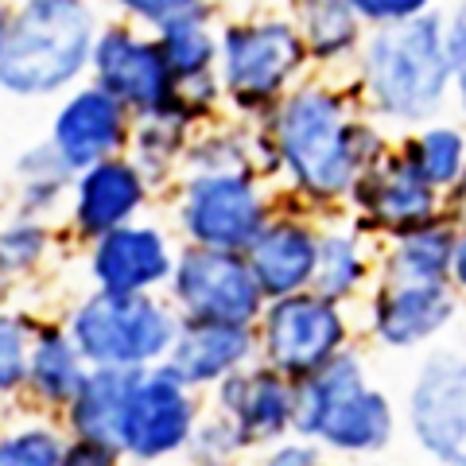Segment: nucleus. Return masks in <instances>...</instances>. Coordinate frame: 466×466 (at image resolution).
Listing matches in <instances>:
<instances>
[{"instance_id":"nucleus-1","label":"nucleus","mask_w":466,"mask_h":466,"mask_svg":"<svg viewBox=\"0 0 466 466\" xmlns=\"http://www.w3.org/2000/svg\"><path fill=\"white\" fill-rule=\"evenodd\" d=\"M260 125L276 144L288 191L311 210L342 207L358 175L397 144L339 78H303Z\"/></svg>"},{"instance_id":"nucleus-5","label":"nucleus","mask_w":466,"mask_h":466,"mask_svg":"<svg viewBox=\"0 0 466 466\" xmlns=\"http://www.w3.org/2000/svg\"><path fill=\"white\" fill-rule=\"evenodd\" d=\"M179 319L144 291H97L70 315V339L90 366L144 370L164 358Z\"/></svg>"},{"instance_id":"nucleus-35","label":"nucleus","mask_w":466,"mask_h":466,"mask_svg":"<svg viewBox=\"0 0 466 466\" xmlns=\"http://www.w3.org/2000/svg\"><path fill=\"white\" fill-rule=\"evenodd\" d=\"M195 5H202V0H109V8L116 16L148 27V32H156L159 24H167L171 16H179V12L195 8Z\"/></svg>"},{"instance_id":"nucleus-20","label":"nucleus","mask_w":466,"mask_h":466,"mask_svg":"<svg viewBox=\"0 0 466 466\" xmlns=\"http://www.w3.org/2000/svg\"><path fill=\"white\" fill-rule=\"evenodd\" d=\"M171 249L156 226H116L94 241L90 272L101 291H148L171 276Z\"/></svg>"},{"instance_id":"nucleus-19","label":"nucleus","mask_w":466,"mask_h":466,"mask_svg":"<svg viewBox=\"0 0 466 466\" xmlns=\"http://www.w3.org/2000/svg\"><path fill=\"white\" fill-rule=\"evenodd\" d=\"M392 435H397V408H392L389 392L361 381L342 389L327 404L315 443L323 451H334V455L361 459V455L385 451L392 443Z\"/></svg>"},{"instance_id":"nucleus-12","label":"nucleus","mask_w":466,"mask_h":466,"mask_svg":"<svg viewBox=\"0 0 466 466\" xmlns=\"http://www.w3.org/2000/svg\"><path fill=\"white\" fill-rule=\"evenodd\" d=\"M187 389L191 385L167 361L137 370L121 412V455L137 462H156L191 443L195 400Z\"/></svg>"},{"instance_id":"nucleus-25","label":"nucleus","mask_w":466,"mask_h":466,"mask_svg":"<svg viewBox=\"0 0 466 466\" xmlns=\"http://www.w3.org/2000/svg\"><path fill=\"white\" fill-rule=\"evenodd\" d=\"M366 241L370 238L358 233L354 226L323 229V238H319V265H315V280H311L319 296H327L334 303H350L366 291V284L373 280Z\"/></svg>"},{"instance_id":"nucleus-34","label":"nucleus","mask_w":466,"mask_h":466,"mask_svg":"<svg viewBox=\"0 0 466 466\" xmlns=\"http://www.w3.org/2000/svg\"><path fill=\"white\" fill-rule=\"evenodd\" d=\"M350 8L358 12V20L366 27H389L440 12V0H350Z\"/></svg>"},{"instance_id":"nucleus-21","label":"nucleus","mask_w":466,"mask_h":466,"mask_svg":"<svg viewBox=\"0 0 466 466\" xmlns=\"http://www.w3.org/2000/svg\"><path fill=\"white\" fill-rule=\"evenodd\" d=\"M459 226L447 214L420 226L404 238L385 241L377 257V280L381 284H447L451 249H455Z\"/></svg>"},{"instance_id":"nucleus-11","label":"nucleus","mask_w":466,"mask_h":466,"mask_svg":"<svg viewBox=\"0 0 466 466\" xmlns=\"http://www.w3.org/2000/svg\"><path fill=\"white\" fill-rule=\"evenodd\" d=\"M346 207H350V226L358 233L377 241H392L435 222L443 214V195L420 179L408 167V159L397 152V144H392L385 159H377L373 167H366L354 179Z\"/></svg>"},{"instance_id":"nucleus-33","label":"nucleus","mask_w":466,"mask_h":466,"mask_svg":"<svg viewBox=\"0 0 466 466\" xmlns=\"http://www.w3.org/2000/svg\"><path fill=\"white\" fill-rule=\"evenodd\" d=\"M447 58H451V109L466 125V0H455L447 12Z\"/></svg>"},{"instance_id":"nucleus-7","label":"nucleus","mask_w":466,"mask_h":466,"mask_svg":"<svg viewBox=\"0 0 466 466\" xmlns=\"http://www.w3.org/2000/svg\"><path fill=\"white\" fill-rule=\"evenodd\" d=\"M276 214L257 171H198L183 179L179 222L191 245L245 253Z\"/></svg>"},{"instance_id":"nucleus-37","label":"nucleus","mask_w":466,"mask_h":466,"mask_svg":"<svg viewBox=\"0 0 466 466\" xmlns=\"http://www.w3.org/2000/svg\"><path fill=\"white\" fill-rule=\"evenodd\" d=\"M116 447H106V443H90V440H78L75 447H66L63 455V466H116Z\"/></svg>"},{"instance_id":"nucleus-31","label":"nucleus","mask_w":466,"mask_h":466,"mask_svg":"<svg viewBox=\"0 0 466 466\" xmlns=\"http://www.w3.org/2000/svg\"><path fill=\"white\" fill-rule=\"evenodd\" d=\"M66 447L47 428H27L0 440V466H63Z\"/></svg>"},{"instance_id":"nucleus-27","label":"nucleus","mask_w":466,"mask_h":466,"mask_svg":"<svg viewBox=\"0 0 466 466\" xmlns=\"http://www.w3.org/2000/svg\"><path fill=\"white\" fill-rule=\"evenodd\" d=\"M195 121L179 109H164L152 116H140L133 125V140H128V152H133V164L148 175V183H159L164 175L183 164V152L195 137Z\"/></svg>"},{"instance_id":"nucleus-9","label":"nucleus","mask_w":466,"mask_h":466,"mask_svg":"<svg viewBox=\"0 0 466 466\" xmlns=\"http://www.w3.org/2000/svg\"><path fill=\"white\" fill-rule=\"evenodd\" d=\"M90 75L137 121L175 106V75L159 51L156 32H144L140 24L109 20L97 27Z\"/></svg>"},{"instance_id":"nucleus-40","label":"nucleus","mask_w":466,"mask_h":466,"mask_svg":"<svg viewBox=\"0 0 466 466\" xmlns=\"http://www.w3.org/2000/svg\"><path fill=\"white\" fill-rule=\"evenodd\" d=\"M12 16H16V0H0V51H5V43H8Z\"/></svg>"},{"instance_id":"nucleus-30","label":"nucleus","mask_w":466,"mask_h":466,"mask_svg":"<svg viewBox=\"0 0 466 466\" xmlns=\"http://www.w3.org/2000/svg\"><path fill=\"white\" fill-rule=\"evenodd\" d=\"M43 253H47V229L39 226V218H16L0 229V276H20L35 268Z\"/></svg>"},{"instance_id":"nucleus-39","label":"nucleus","mask_w":466,"mask_h":466,"mask_svg":"<svg viewBox=\"0 0 466 466\" xmlns=\"http://www.w3.org/2000/svg\"><path fill=\"white\" fill-rule=\"evenodd\" d=\"M443 214L455 226H466V171H462V179L443 195Z\"/></svg>"},{"instance_id":"nucleus-18","label":"nucleus","mask_w":466,"mask_h":466,"mask_svg":"<svg viewBox=\"0 0 466 466\" xmlns=\"http://www.w3.org/2000/svg\"><path fill=\"white\" fill-rule=\"evenodd\" d=\"M257 354H260L257 327L187 319V323H179V334H175V342L167 350V366L187 385H210L245 370Z\"/></svg>"},{"instance_id":"nucleus-10","label":"nucleus","mask_w":466,"mask_h":466,"mask_svg":"<svg viewBox=\"0 0 466 466\" xmlns=\"http://www.w3.org/2000/svg\"><path fill=\"white\" fill-rule=\"evenodd\" d=\"M416 447L440 466H466V354L431 350L404 400Z\"/></svg>"},{"instance_id":"nucleus-14","label":"nucleus","mask_w":466,"mask_h":466,"mask_svg":"<svg viewBox=\"0 0 466 466\" xmlns=\"http://www.w3.org/2000/svg\"><path fill=\"white\" fill-rule=\"evenodd\" d=\"M459 291L451 284H373L370 339L385 350H416L435 342L459 319Z\"/></svg>"},{"instance_id":"nucleus-26","label":"nucleus","mask_w":466,"mask_h":466,"mask_svg":"<svg viewBox=\"0 0 466 466\" xmlns=\"http://www.w3.org/2000/svg\"><path fill=\"white\" fill-rule=\"evenodd\" d=\"M156 39H159V51H164L175 82L218 70V32L210 27V0L179 12L167 24H159Z\"/></svg>"},{"instance_id":"nucleus-13","label":"nucleus","mask_w":466,"mask_h":466,"mask_svg":"<svg viewBox=\"0 0 466 466\" xmlns=\"http://www.w3.org/2000/svg\"><path fill=\"white\" fill-rule=\"evenodd\" d=\"M133 125L137 116L109 90H101L97 82H86L78 90H70L66 101L58 106L47 140L70 167L86 171L109 156H125L128 140H133Z\"/></svg>"},{"instance_id":"nucleus-4","label":"nucleus","mask_w":466,"mask_h":466,"mask_svg":"<svg viewBox=\"0 0 466 466\" xmlns=\"http://www.w3.org/2000/svg\"><path fill=\"white\" fill-rule=\"evenodd\" d=\"M311 55L288 12L229 20L218 27V78L226 106L249 125H260L280 101L311 78Z\"/></svg>"},{"instance_id":"nucleus-16","label":"nucleus","mask_w":466,"mask_h":466,"mask_svg":"<svg viewBox=\"0 0 466 466\" xmlns=\"http://www.w3.org/2000/svg\"><path fill=\"white\" fill-rule=\"evenodd\" d=\"M218 385H222L218 389L222 416L238 424L249 447L276 443L291 431V420H296V381H288L280 370L260 361V366H245L238 373H229Z\"/></svg>"},{"instance_id":"nucleus-28","label":"nucleus","mask_w":466,"mask_h":466,"mask_svg":"<svg viewBox=\"0 0 466 466\" xmlns=\"http://www.w3.org/2000/svg\"><path fill=\"white\" fill-rule=\"evenodd\" d=\"M82 354L70 330H39L35 342H32V366H27V385L35 389V397L43 404H70V397L78 392L82 385Z\"/></svg>"},{"instance_id":"nucleus-6","label":"nucleus","mask_w":466,"mask_h":466,"mask_svg":"<svg viewBox=\"0 0 466 466\" xmlns=\"http://www.w3.org/2000/svg\"><path fill=\"white\" fill-rule=\"evenodd\" d=\"M260 361L280 370L288 381H303L350 350L346 303L319 296L315 288L265 303L257 323Z\"/></svg>"},{"instance_id":"nucleus-22","label":"nucleus","mask_w":466,"mask_h":466,"mask_svg":"<svg viewBox=\"0 0 466 466\" xmlns=\"http://www.w3.org/2000/svg\"><path fill=\"white\" fill-rule=\"evenodd\" d=\"M303 43H308L311 66L323 70H342L354 66L370 27L358 20V12L350 8V0H288Z\"/></svg>"},{"instance_id":"nucleus-17","label":"nucleus","mask_w":466,"mask_h":466,"mask_svg":"<svg viewBox=\"0 0 466 466\" xmlns=\"http://www.w3.org/2000/svg\"><path fill=\"white\" fill-rule=\"evenodd\" d=\"M148 175H144L133 156H109L101 164L78 171L75 179V207H70V218H75V229L82 238H106L109 229L128 226L137 218V210L148 202Z\"/></svg>"},{"instance_id":"nucleus-41","label":"nucleus","mask_w":466,"mask_h":466,"mask_svg":"<svg viewBox=\"0 0 466 466\" xmlns=\"http://www.w3.org/2000/svg\"><path fill=\"white\" fill-rule=\"evenodd\" d=\"M319 466H334V462H319Z\"/></svg>"},{"instance_id":"nucleus-38","label":"nucleus","mask_w":466,"mask_h":466,"mask_svg":"<svg viewBox=\"0 0 466 466\" xmlns=\"http://www.w3.org/2000/svg\"><path fill=\"white\" fill-rule=\"evenodd\" d=\"M447 284L466 296V226H459L455 233V249H451V272H447Z\"/></svg>"},{"instance_id":"nucleus-15","label":"nucleus","mask_w":466,"mask_h":466,"mask_svg":"<svg viewBox=\"0 0 466 466\" xmlns=\"http://www.w3.org/2000/svg\"><path fill=\"white\" fill-rule=\"evenodd\" d=\"M319 238H323V229H319L308 214L276 210L268 218L260 238L245 249L265 299L296 296V291L311 288L315 265H319Z\"/></svg>"},{"instance_id":"nucleus-36","label":"nucleus","mask_w":466,"mask_h":466,"mask_svg":"<svg viewBox=\"0 0 466 466\" xmlns=\"http://www.w3.org/2000/svg\"><path fill=\"white\" fill-rule=\"evenodd\" d=\"M319 462H323V447L315 440H303V435L276 440L272 451L265 455V466H319Z\"/></svg>"},{"instance_id":"nucleus-3","label":"nucleus","mask_w":466,"mask_h":466,"mask_svg":"<svg viewBox=\"0 0 466 466\" xmlns=\"http://www.w3.org/2000/svg\"><path fill=\"white\" fill-rule=\"evenodd\" d=\"M97 27L90 0H16L0 51V90L12 97L70 90L90 70Z\"/></svg>"},{"instance_id":"nucleus-32","label":"nucleus","mask_w":466,"mask_h":466,"mask_svg":"<svg viewBox=\"0 0 466 466\" xmlns=\"http://www.w3.org/2000/svg\"><path fill=\"white\" fill-rule=\"evenodd\" d=\"M27 366H32V342L24 319L0 315V392H16L27 381Z\"/></svg>"},{"instance_id":"nucleus-8","label":"nucleus","mask_w":466,"mask_h":466,"mask_svg":"<svg viewBox=\"0 0 466 466\" xmlns=\"http://www.w3.org/2000/svg\"><path fill=\"white\" fill-rule=\"evenodd\" d=\"M171 296L187 319L241 327H257L268 303L249 268V257L210 245H191L179 253L171 268Z\"/></svg>"},{"instance_id":"nucleus-2","label":"nucleus","mask_w":466,"mask_h":466,"mask_svg":"<svg viewBox=\"0 0 466 466\" xmlns=\"http://www.w3.org/2000/svg\"><path fill=\"white\" fill-rule=\"evenodd\" d=\"M350 86L377 125L420 128L451 109V58L443 8L428 16L370 27L350 66Z\"/></svg>"},{"instance_id":"nucleus-23","label":"nucleus","mask_w":466,"mask_h":466,"mask_svg":"<svg viewBox=\"0 0 466 466\" xmlns=\"http://www.w3.org/2000/svg\"><path fill=\"white\" fill-rule=\"evenodd\" d=\"M137 370H109V366H90L82 377L78 392L66 404L70 431L78 440L106 443L121 451V412L133 389Z\"/></svg>"},{"instance_id":"nucleus-29","label":"nucleus","mask_w":466,"mask_h":466,"mask_svg":"<svg viewBox=\"0 0 466 466\" xmlns=\"http://www.w3.org/2000/svg\"><path fill=\"white\" fill-rule=\"evenodd\" d=\"M16 175H20V218L51 214L66 191H75V179H78V171L58 156L51 140H39L27 152H20Z\"/></svg>"},{"instance_id":"nucleus-24","label":"nucleus","mask_w":466,"mask_h":466,"mask_svg":"<svg viewBox=\"0 0 466 466\" xmlns=\"http://www.w3.org/2000/svg\"><path fill=\"white\" fill-rule=\"evenodd\" d=\"M397 152L428 187L447 195L466 171V125L459 116L455 121L440 116V121L408 128V133L397 137Z\"/></svg>"}]
</instances>
